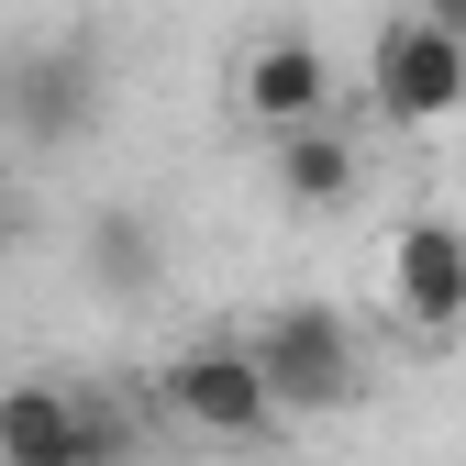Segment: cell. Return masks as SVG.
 Returning a JSON list of instances; mask_svg holds the SVG:
<instances>
[{"instance_id": "6da1fadb", "label": "cell", "mask_w": 466, "mask_h": 466, "mask_svg": "<svg viewBox=\"0 0 466 466\" xmlns=\"http://www.w3.org/2000/svg\"><path fill=\"white\" fill-rule=\"evenodd\" d=\"M367 111L389 134H433V123H455L466 111V34L455 23H433V12H378V34H367Z\"/></svg>"}, {"instance_id": "7a4b0ae2", "label": "cell", "mask_w": 466, "mask_h": 466, "mask_svg": "<svg viewBox=\"0 0 466 466\" xmlns=\"http://www.w3.org/2000/svg\"><path fill=\"white\" fill-rule=\"evenodd\" d=\"M0 466H134V411L67 378H12L0 389Z\"/></svg>"}, {"instance_id": "3957f363", "label": "cell", "mask_w": 466, "mask_h": 466, "mask_svg": "<svg viewBox=\"0 0 466 466\" xmlns=\"http://www.w3.org/2000/svg\"><path fill=\"white\" fill-rule=\"evenodd\" d=\"M245 356H256V378H267V411L289 422V411H344L356 400V322H344L333 300H289V311H267L256 333H245Z\"/></svg>"}, {"instance_id": "277c9868", "label": "cell", "mask_w": 466, "mask_h": 466, "mask_svg": "<svg viewBox=\"0 0 466 466\" xmlns=\"http://www.w3.org/2000/svg\"><path fill=\"white\" fill-rule=\"evenodd\" d=\"M156 411L189 422V433H211V444H267L278 433L267 378H256V356L233 333H200V344H178V356L156 367Z\"/></svg>"}, {"instance_id": "5b68a950", "label": "cell", "mask_w": 466, "mask_h": 466, "mask_svg": "<svg viewBox=\"0 0 466 466\" xmlns=\"http://www.w3.org/2000/svg\"><path fill=\"white\" fill-rule=\"evenodd\" d=\"M233 111L256 134H300V123H333V56L311 23H267L256 45H233Z\"/></svg>"}, {"instance_id": "8992f818", "label": "cell", "mask_w": 466, "mask_h": 466, "mask_svg": "<svg viewBox=\"0 0 466 466\" xmlns=\"http://www.w3.org/2000/svg\"><path fill=\"white\" fill-rule=\"evenodd\" d=\"M389 300H400V322H422V333H455L466 322V222L411 211V222L389 233Z\"/></svg>"}, {"instance_id": "52a82bcc", "label": "cell", "mask_w": 466, "mask_h": 466, "mask_svg": "<svg viewBox=\"0 0 466 466\" xmlns=\"http://www.w3.org/2000/svg\"><path fill=\"white\" fill-rule=\"evenodd\" d=\"M0 111L34 134V145H67L100 123V67L78 45H34V56H0Z\"/></svg>"}, {"instance_id": "ba28073f", "label": "cell", "mask_w": 466, "mask_h": 466, "mask_svg": "<svg viewBox=\"0 0 466 466\" xmlns=\"http://www.w3.org/2000/svg\"><path fill=\"white\" fill-rule=\"evenodd\" d=\"M267 167H278V200L289 211H344L367 178V156L344 123H300V134H267Z\"/></svg>"}, {"instance_id": "9c48e42d", "label": "cell", "mask_w": 466, "mask_h": 466, "mask_svg": "<svg viewBox=\"0 0 466 466\" xmlns=\"http://www.w3.org/2000/svg\"><path fill=\"white\" fill-rule=\"evenodd\" d=\"M89 278L111 289V300H145V289L167 278L156 222H145V211H100V222H89Z\"/></svg>"}]
</instances>
